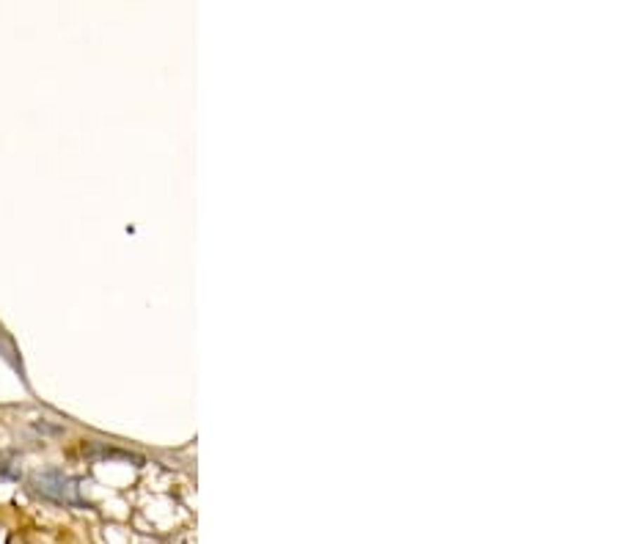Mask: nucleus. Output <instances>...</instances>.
Segmentation results:
<instances>
[{
    "mask_svg": "<svg viewBox=\"0 0 619 544\" xmlns=\"http://www.w3.org/2000/svg\"><path fill=\"white\" fill-rule=\"evenodd\" d=\"M28 484H31V489L39 498H44V500H50V503L74 506V509H89V503H86L83 495H80V479L69 476L64 470H56V467H50V470H36L31 479H28Z\"/></svg>",
    "mask_w": 619,
    "mask_h": 544,
    "instance_id": "1",
    "label": "nucleus"
},
{
    "mask_svg": "<svg viewBox=\"0 0 619 544\" xmlns=\"http://www.w3.org/2000/svg\"><path fill=\"white\" fill-rule=\"evenodd\" d=\"M83 453H86L89 459H124V462L143 465V456H138V453H132V451L110 449V446H105V443H91V446L83 449Z\"/></svg>",
    "mask_w": 619,
    "mask_h": 544,
    "instance_id": "2",
    "label": "nucleus"
},
{
    "mask_svg": "<svg viewBox=\"0 0 619 544\" xmlns=\"http://www.w3.org/2000/svg\"><path fill=\"white\" fill-rule=\"evenodd\" d=\"M20 456L14 451H0V479L17 481L20 479V467H17Z\"/></svg>",
    "mask_w": 619,
    "mask_h": 544,
    "instance_id": "3",
    "label": "nucleus"
}]
</instances>
